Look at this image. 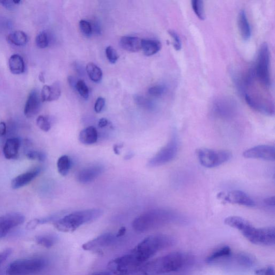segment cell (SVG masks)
Listing matches in <instances>:
<instances>
[{
	"instance_id": "obj_1",
	"label": "cell",
	"mask_w": 275,
	"mask_h": 275,
	"mask_svg": "<svg viewBox=\"0 0 275 275\" xmlns=\"http://www.w3.org/2000/svg\"><path fill=\"white\" fill-rule=\"evenodd\" d=\"M225 225L240 231L252 243L271 246L275 243L274 227L257 228L249 221L238 216H230L225 218Z\"/></svg>"
},
{
	"instance_id": "obj_2",
	"label": "cell",
	"mask_w": 275,
	"mask_h": 275,
	"mask_svg": "<svg viewBox=\"0 0 275 275\" xmlns=\"http://www.w3.org/2000/svg\"><path fill=\"white\" fill-rule=\"evenodd\" d=\"M178 217V214L171 210L152 209L137 217L132 223V228L138 233H145L171 223Z\"/></svg>"
},
{
	"instance_id": "obj_3",
	"label": "cell",
	"mask_w": 275,
	"mask_h": 275,
	"mask_svg": "<svg viewBox=\"0 0 275 275\" xmlns=\"http://www.w3.org/2000/svg\"><path fill=\"white\" fill-rule=\"evenodd\" d=\"M175 240L170 235L154 234L145 238L130 253L137 261L145 265L157 253L172 246Z\"/></svg>"
},
{
	"instance_id": "obj_4",
	"label": "cell",
	"mask_w": 275,
	"mask_h": 275,
	"mask_svg": "<svg viewBox=\"0 0 275 275\" xmlns=\"http://www.w3.org/2000/svg\"><path fill=\"white\" fill-rule=\"evenodd\" d=\"M103 214L101 209H92L77 211L68 214L53 223L54 228L65 233L73 232L81 226L100 218Z\"/></svg>"
},
{
	"instance_id": "obj_5",
	"label": "cell",
	"mask_w": 275,
	"mask_h": 275,
	"mask_svg": "<svg viewBox=\"0 0 275 275\" xmlns=\"http://www.w3.org/2000/svg\"><path fill=\"white\" fill-rule=\"evenodd\" d=\"M184 263V255L180 252H174L146 263L142 271L156 274L168 273L179 270Z\"/></svg>"
},
{
	"instance_id": "obj_6",
	"label": "cell",
	"mask_w": 275,
	"mask_h": 275,
	"mask_svg": "<svg viewBox=\"0 0 275 275\" xmlns=\"http://www.w3.org/2000/svg\"><path fill=\"white\" fill-rule=\"evenodd\" d=\"M46 261L41 258L17 260L8 266V275H34L41 272L46 267Z\"/></svg>"
},
{
	"instance_id": "obj_7",
	"label": "cell",
	"mask_w": 275,
	"mask_h": 275,
	"mask_svg": "<svg viewBox=\"0 0 275 275\" xmlns=\"http://www.w3.org/2000/svg\"><path fill=\"white\" fill-rule=\"evenodd\" d=\"M143 267L131 253L113 259L107 264L108 269L115 275H131L142 271Z\"/></svg>"
},
{
	"instance_id": "obj_8",
	"label": "cell",
	"mask_w": 275,
	"mask_h": 275,
	"mask_svg": "<svg viewBox=\"0 0 275 275\" xmlns=\"http://www.w3.org/2000/svg\"><path fill=\"white\" fill-rule=\"evenodd\" d=\"M270 62L269 48L266 43H264L260 48L257 63L254 70L255 77L266 88H270L271 85Z\"/></svg>"
},
{
	"instance_id": "obj_9",
	"label": "cell",
	"mask_w": 275,
	"mask_h": 275,
	"mask_svg": "<svg viewBox=\"0 0 275 275\" xmlns=\"http://www.w3.org/2000/svg\"><path fill=\"white\" fill-rule=\"evenodd\" d=\"M199 161L205 168H217L231 160L232 153L228 150H214L210 149H200L196 152Z\"/></svg>"
},
{
	"instance_id": "obj_10",
	"label": "cell",
	"mask_w": 275,
	"mask_h": 275,
	"mask_svg": "<svg viewBox=\"0 0 275 275\" xmlns=\"http://www.w3.org/2000/svg\"><path fill=\"white\" fill-rule=\"evenodd\" d=\"M179 143L178 138L173 135L171 140L156 153L149 160L151 168H156L173 161L179 152Z\"/></svg>"
},
{
	"instance_id": "obj_11",
	"label": "cell",
	"mask_w": 275,
	"mask_h": 275,
	"mask_svg": "<svg viewBox=\"0 0 275 275\" xmlns=\"http://www.w3.org/2000/svg\"><path fill=\"white\" fill-rule=\"evenodd\" d=\"M217 198L224 204H237L249 208L254 207L256 205L249 195L241 190L221 192L217 195Z\"/></svg>"
},
{
	"instance_id": "obj_12",
	"label": "cell",
	"mask_w": 275,
	"mask_h": 275,
	"mask_svg": "<svg viewBox=\"0 0 275 275\" xmlns=\"http://www.w3.org/2000/svg\"><path fill=\"white\" fill-rule=\"evenodd\" d=\"M243 156L246 159L274 161L275 159L274 146L269 145L254 146L243 152Z\"/></svg>"
},
{
	"instance_id": "obj_13",
	"label": "cell",
	"mask_w": 275,
	"mask_h": 275,
	"mask_svg": "<svg viewBox=\"0 0 275 275\" xmlns=\"http://www.w3.org/2000/svg\"><path fill=\"white\" fill-rule=\"evenodd\" d=\"M24 215L20 213H9L0 216V238L6 236L13 229L24 223Z\"/></svg>"
},
{
	"instance_id": "obj_14",
	"label": "cell",
	"mask_w": 275,
	"mask_h": 275,
	"mask_svg": "<svg viewBox=\"0 0 275 275\" xmlns=\"http://www.w3.org/2000/svg\"><path fill=\"white\" fill-rule=\"evenodd\" d=\"M117 239L116 235L111 233H106L100 236L88 241L82 245L84 250L87 251H96L110 246Z\"/></svg>"
},
{
	"instance_id": "obj_15",
	"label": "cell",
	"mask_w": 275,
	"mask_h": 275,
	"mask_svg": "<svg viewBox=\"0 0 275 275\" xmlns=\"http://www.w3.org/2000/svg\"><path fill=\"white\" fill-rule=\"evenodd\" d=\"M41 102V95L38 90L34 89L32 91L25 104V116L28 118H32L36 116L40 109Z\"/></svg>"
},
{
	"instance_id": "obj_16",
	"label": "cell",
	"mask_w": 275,
	"mask_h": 275,
	"mask_svg": "<svg viewBox=\"0 0 275 275\" xmlns=\"http://www.w3.org/2000/svg\"><path fill=\"white\" fill-rule=\"evenodd\" d=\"M104 169L101 165H93L81 170L77 175V180L81 183L92 182L98 178L103 172Z\"/></svg>"
},
{
	"instance_id": "obj_17",
	"label": "cell",
	"mask_w": 275,
	"mask_h": 275,
	"mask_svg": "<svg viewBox=\"0 0 275 275\" xmlns=\"http://www.w3.org/2000/svg\"><path fill=\"white\" fill-rule=\"evenodd\" d=\"M235 103L230 99L222 98L216 100L213 104V113L220 117H229L231 116L235 109Z\"/></svg>"
},
{
	"instance_id": "obj_18",
	"label": "cell",
	"mask_w": 275,
	"mask_h": 275,
	"mask_svg": "<svg viewBox=\"0 0 275 275\" xmlns=\"http://www.w3.org/2000/svg\"><path fill=\"white\" fill-rule=\"evenodd\" d=\"M40 168H36L24 173L19 175L13 179L11 186L13 189H18L30 183L41 172Z\"/></svg>"
},
{
	"instance_id": "obj_19",
	"label": "cell",
	"mask_w": 275,
	"mask_h": 275,
	"mask_svg": "<svg viewBox=\"0 0 275 275\" xmlns=\"http://www.w3.org/2000/svg\"><path fill=\"white\" fill-rule=\"evenodd\" d=\"M20 146L21 141L17 138L8 140L4 147V154L5 158L8 160L16 159Z\"/></svg>"
},
{
	"instance_id": "obj_20",
	"label": "cell",
	"mask_w": 275,
	"mask_h": 275,
	"mask_svg": "<svg viewBox=\"0 0 275 275\" xmlns=\"http://www.w3.org/2000/svg\"><path fill=\"white\" fill-rule=\"evenodd\" d=\"M120 44L125 51L137 52L142 50V39L137 37L124 36L121 39Z\"/></svg>"
},
{
	"instance_id": "obj_21",
	"label": "cell",
	"mask_w": 275,
	"mask_h": 275,
	"mask_svg": "<svg viewBox=\"0 0 275 275\" xmlns=\"http://www.w3.org/2000/svg\"><path fill=\"white\" fill-rule=\"evenodd\" d=\"M238 23L241 37L244 41H249L252 36V30L246 13L244 10H241L239 12Z\"/></svg>"
},
{
	"instance_id": "obj_22",
	"label": "cell",
	"mask_w": 275,
	"mask_h": 275,
	"mask_svg": "<svg viewBox=\"0 0 275 275\" xmlns=\"http://www.w3.org/2000/svg\"><path fill=\"white\" fill-rule=\"evenodd\" d=\"M98 140V133L95 127L89 126L86 127L79 134V141L85 145H92L96 143Z\"/></svg>"
},
{
	"instance_id": "obj_23",
	"label": "cell",
	"mask_w": 275,
	"mask_h": 275,
	"mask_svg": "<svg viewBox=\"0 0 275 275\" xmlns=\"http://www.w3.org/2000/svg\"><path fill=\"white\" fill-rule=\"evenodd\" d=\"M9 67L11 72L16 75L21 74L25 71V64L23 58L19 54H14L9 60Z\"/></svg>"
},
{
	"instance_id": "obj_24",
	"label": "cell",
	"mask_w": 275,
	"mask_h": 275,
	"mask_svg": "<svg viewBox=\"0 0 275 275\" xmlns=\"http://www.w3.org/2000/svg\"><path fill=\"white\" fill-rule=\"evenodd\" d=\"M161 48L160 41L155 39H142V49L146 56H152L158 53Z\"/></svg>"
},
{
	"instance_id": "obj_25",
	"label": "cell",
	"mask_w": 275,
	"mask_h": 275,
	"mask_svg": "<svg viewBox=\"0 0 275 275\" xmlns=\"http://www.w3.org/2000/svg\"><path fill=\"white\" fill-rule=\"evenodd\" d=\"M9 43L18 46H24L28 41L26 34L22 31H15L10 34L8 36Z\"/></svg>"
},
{
	"instance_id": "obj_26",
	"label": "cell",
	"mask_w": 275,
	"mask_h": 275,
	"mask_svg": "<svg viewBox=\"0 0 275 275\" xmlns=\"http://www.w3.org/2000/svg\"><path fill=\"white\" fill-rule=\"evenodd\" d=\"M86 71L91 80L98 83L101 81L103 73L101 68L93 63H88L86 66Z\"/></svg>"
},
{
	"instance_id": "obj_27",
	"label": "cell",
	"mask_w": 275,
	"mask_h": 275,
	"mask_svg": "<svg viewBox=\"0 0 275 275\" xmlns=\"http://www.w3.org/2000/svg\"><path fill=\"white\" fill-rule=\"evenodd\" d=\"M231 254V249L228 245L221 247L213 252L206 259L207 263H211L223 258L230 256Z\"/></svg>"
},
{
	"instance_id": "obj_28",
	"label": "cell",
	"mask_w": 275,
	"mask_h": 275,
	"mask_svg": "<svg viewBox=\"0 0 275 275\" xmlns=\"http://www.w3.org/2000/svg\"><path fill=\"white\" fill-rule=\"evenodd\" d=\"M71 168V160L70 157L64 155L57 161V169L59 173L63 176H66Z\"/></svg>"
},
{
	"instance_id": "obj_29",
	"label": "cell",
	"mask_w": 275,
	"mask_h": 275,
	"mask_svg": "<svg viewBox=\"0 0 275 275\" xmlns=\"http://www.w3.org/2000/svg\"><path fill=\"white\" fill-rule=\"evenodd\" d=\"M36 242L46 249H50L56 243L55 238L51 235H38L35 238Z\"/></svg>"
},
{
	"instance_id": "obj_30",
	"label": "cell",
	"mask_w": 275,
	"mask_h": 275,
	"mask_svg": "<svg viewBox=\"0 0 275 275\" xmlns=\"http://www.w3.org/2000/svg\"><path fill=\"white\" fill-rule=\"evenodd\" d=\"M191 6L196 16L201 20L205 18L204 3L201 0H193Z\"/></svg>"
},
{
	"instance_id": "obj_31",
	"label": "cell",
	"mask_w": 275,
	"mask_h": 275,
	"mask_svg": "<svg viewBox=\"0 0 275 275\" xmlns=\"http://www.w3.org/2000/svg\"><path fill=\"white\" fill-rule=\"evenodd\" d=\"M36 44L39 48H45L49 45V38L45 32L39 33L36 38Z\"/></svg>"
},
{
	"instance_id": "obj_32",
	"label": "cell",
	"mask_w": 275,
	"mask_h": 275,
	"mask_svg": "<svg viewBox=\"0 0 275 275\" xmlns=\"http://www.w3.org/2000/svg\"><path fill=\"white\" fill-rule=\"evenodd\" d=\"M36 123L39 128L44 132H48L51 129L50 121L46 116L42 115L38 116L36 120Z\"/></svg>"
},
{
	"instance_id": "obj_33",
	"label": "cell",
	"mask_w": 275,
	"mask_h": 275,
	"mask_svg": "<svg viewBox=\"0 0 275 275\" xmlns=\"http://www.w3.org/2000/svg\"><path fill=\"white\" fill-rule=\"evenodd\" d=\"M50 87V100L49 102H52L59 99L61 95V87L60 83L55 82Z\"/></svg>"
},
{
	"instance_id": "obj_34",
	"label": "cell",
	"mask_w": 275,
	"mask_h": 275,
	"mask_svg": "<svg viewBox=\"0 0 275 275\" xmlns=\"http://www.w3.org/2000/svg\"><path fill=\"white\" fill-rule=\"evenodd\" d=\"M238 260L240 264L245 267H251L255 263V259L252 255L248 254H240L239 255Z\"/></svg>"
},
{
	"instance_id": "obj_35",
	"label": "cell",
	"mask_w": 275,
	"mask_h": 275,
	"mask_svg": "<svg viewBox=\"0 0 275 275\" xmlns=\"http://www.w3.org/2000/svg\"><path fill=\"white\" fill-rule=\"evenodd\" d=\"M75 90H77L78 93L84 98V99H87L89 97V89L83 80L77 81Z\"/></svg>"
},
{
	"instance_id": "obj_36",
	"label": "cell",
	"mask_w": 275,
	"mask_h": 275,
	"mask_svg": "<svg viewBox=\"0 0 275 275\" xmlns=\"http://www.w3.org/2000/svg\"><path fill=\"white\" fill-rule=\"evenodd\" d=\"M26 156L29 160H37L39 162H44L46 158V156L44 153L37 151H29L27 152Z\"/></svg>"
},
{
	"instance_id": "obj_37",
	"label": "cell",
	"mask_w": 275,
	"mask_h": 275,
	"mask_svg": "<svg viewBox=\"0 0 275 275\" xmlns=\"http://www.w3.org/2000/svg\"><path fill=\"white\" fill-rule=\"evenodd\" d=\"M167 91V88L163 85H157L149 88V93L154 97H160Z\"/></svg>"
},
{
	"instance_id": "obj_38",
	"label": "cell",
	"mask_w": 275,
	"mask_h": 275,
	"mask_svg": "<svg viewBox=\"0 0 275 275\" xmlns=\"http://www.w3.org/2000/svg\"><path fill=\"white\" fill-rule=\"evenodd\" d=\"M105 53L108 61L113 64H115L119 59V55L116 50L112 46L106 47Z\"/></svg>"
},
{
	"instance_id": "obj_39",
	"label": "cell",
	"mask_w": 275,
	"mask_h": 275,
	"mask_svg": "<svg viewBox=\"0 0 275 275\" xmlns=\"http://www.w3.org/2000/svg\"><path fill=\"white\" fill-rule=\"evenodd\" d=\"M79 26L82 33L86 36H90L93 33L91 24L87 21L81 20L79 22Z\"/></svg>"
},
{
	"instance_id": "obj_40",
	"label": "cell",
	"mask_w": 275,
	"mask_h": 275,
	"mask_svg": "<svg viewBox=\"0 0 275 275\" xmlns=\"http://www.w3.org/2000/svg\"><path fill=\"white\" fill-rule=\"evenodd\" d=\"M169 34L173 38V46L175 50L180 51L182 48V43L179 36L173 31H170Z\"/></svg>"
},
{
	"instance_id": "obj_41",
	"label": "cell",
	"mask_w": 275,
	"mask_h": 275,
	"mask_svg": "<svg viewBox=\"0 0 275 275\" xmlns=\"http://www.w3.org/2000/svg\"><path fill=\"white\" fill-rule=\"evenodd\" d=\"M21 1H14V0H1L0 5L8 10H13L18 5L20 4Z\"/></svg>"
},
{
	"instance_id": "obj_42",
	"label": "cell",
	"mask_w": 275,
	"mask_h": 275,
	"mask_svg": "<svg viewBox=\"0 0 275 275\" xmlns=\"http://www.w3.org/2000/svg\"><path fill=\"white\" fill-rule=\"evenodd\" d=\"M135 101L136 104H139L141 106L146 107L147 108H151L153 106L152 103L148 100L145 99V98L137 96L135 98Z\"/></svg>"
},
{
	"instance_id": "obj_43",
	"label": "cell",
	"mask_w": 275,
	"mask_h": 275,
	"mask_svg": "<svg viewBox=\"0 0 275 275\" xmlns=\"http://www.w3.org/2000/svg\"><path fill=\"white\" fill-rule=\"evenodd\" d=\"M105 100L103 97H99L96 101L95 104V111L97 113H101L105 105Z\"/></svg>"
},
{
	"instance_id": "obj_44",
	"label": "cell",
	"mask_w": 275,
	"mask_h": 275,
	"mask_svg": "<svg viewBox=\"0 0 275 275\" xmlns=\"http://www.w3.org/2000/svg\"><path fill=\"white\" fill-rule=\"evenodd\" d=\"M257 275H274V268L273 266H270L263 269L257 271Z\"/></svg>"
},
{
	"instance_id": "obj_45",
	"label": "cell",
	"mask_w": 275,
	"mask_h": 275,
	"mask_svg": "<svg viewBox=\"0 0 275 275\" xmlns=\"http://www.w3.org/2000/svg\"><path fill=\"white\" fill-rule=\"evenodd\" d=\"M12 252L13 251L11 249H7L0 252V265L9 257L10 255L12 254Z\"/></svg>"
},
{
	"instance_id": "obj_46",
	"label": "cell",
	"mask_w": 275,
	"mask_h": 275,
	"mask_svg": "<svg viewBox=\"0 0 275 275\" xmlns=\"http://www.w3.org/2000/svg\"><path fill=\"white\" fill-rule=\"evenodd\" d=\"M264 203L267 206H270V207H274L275 205L274 196L265 199L264 200Z\"/></svg>"
},
{
	"instance_id": "obj_47",
	"label": "cell",
	"mask_w": 275,
	"mask_h": 275,
	"mask_svg": "<svg viewBox=\"0 0 275 275\" xmlns=\"http://www.w3.org/2000/svg\"><path fill=\"white\" fill-rule=\"evenodd\" d=\"M7 132V126L5 122H0V135H5Z\"/></svg>"
},
{
	"instance_id": "obj_48",
	"label": "cell",
	"mask_w": 275,
	"mask_h": 275,
	"mask_svg": "<svg viewBox=\"0 0 275 275\" xmlns=\"http://www.w3.org/2000/svg\"><path fill=\"white\" fill-rule=\"evenodd\" d=\"M68 81L69 84H70V86L72 87L75 88V89L77 81H76V80L75 79V78L72 76H68Z\"/></svg>"
},
{
	"instance_id": "obj_49",
	"label": "cell",
	"mask_w": 275,
	"mask_h": 275,
	"mask_svg": "<svg viewBox=\"0 0 275 275\" xmlns=\"http://www.w3.org/2000/svg\"><path fill=\"white\" fill-rule=\"evenodd\" d=\"M126 229L125 227H122L117 233L116 234V237L117 238H119L123 236V235L126 233Z\"/></svg>"
},
{
	"instance_id": "obj_50",
	"label": "cell",
	"mask_w": 275,
	"mask_h": 275,
	"mask_svg": "<svg viewBox=\"0 0 275 275\" xmlns=\"http://www.w3.org/2000/svg\"><path fill=\"white\" fill-rule=\"evenodd\" d=\"M108 124V121L107 119H104V118H103V119H101L100 120L99 122V126L100 127H101V128H103V127H104L107 126Z\"/></svg>"
},
{
	"instance_id": "obj_51",
	"label": "cell",
	"mask_w": 275,
	"mask_h": 275,
	"mask_svg": "<svg viewBox=\"0 0 275 275\" xmlns=\"http://www.w3.org/2000/svg\"><path fill=\"white\" fill-rule=\"evenodd\" d=\"M120 146L119 145H115L114 147V151L115 152V154H117V155H119L120 154Z\"/></svg>"
},
{
	"instance_id": "obj_52",
	"label": "cell",
	"mask_w": 275,
	"mask_h": 275,
	"mask_svg": "<svg viewBox=\"0 0 275 275\" xmlns=\"http://www.w3.org/2000/svg\"><path fill=\"white\" fill-rule=\"evenodd\" d=\"M39 79L41 82L44 83L45 81L44 74L43 73H41L39 75Z\"/></svg>"
},
{
	"instance_id": "obj_53",
	"label": "cell",
	"mask_w": 275,
	"mask_h": 275,
	"mask_svg": "<svg viewBox=\"0 0 275 275\" xmlns=\"http://www.w3.org/2000/svg\"><path fill=\"white\" fill-rule=\"evenodd\" d=\"M92 275H111V274L109 272H100L95 273Z\"/></svg>"
}]
</instances>
